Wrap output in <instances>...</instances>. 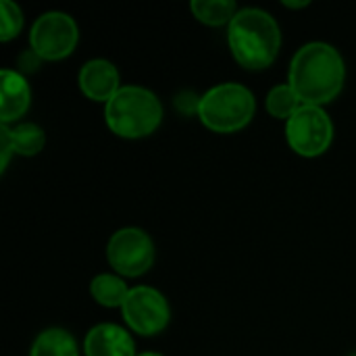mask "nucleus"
<instances>
[{
    "instance_id": "nucleus-9",
    "label": "nucleus",
    "mask_w": 356,
    "mask_h": 356,
    "mask_svg": "<svg viewBox=\"0 0 356 356\" xmlns=\"http://www.w3.org/2000/svg\"><path fill=\"white\" fill-rule=\"evenodd\" d=\"M77 86L86 98L106 104L121 90V75L115 63L106 58H90L77 73Z\"/></svg>"
},
{
    "instance_id": "nucleus-19",
    "label": "nucleus",
    "mask_w": 356,
    "mask_h": 356,
    "mask_svg": "<svg viewBox=\"0 0 356 356\" xmlns=\"http://www.w3.org/2000/svg\"><path fill=\"white\" fill-rule=\"evenodd\" d=\"M282 4H284L286 8H305V6H309L311 2H309V0H300V2H292V0H284Z\"/></svg>"
},
{
    "instance_id": "nucleus-11",
    "label": "nucleus",
    "mask_w": 356,
    "mask_h": 356,
    "mask_svg": "<svg viewBox=\"0 0 356 356\" xmlns=\"http://www.w3.org/2000/svg\"><path fill=\"white\" fill-rule=\"evenodd\" d=\"M31 106V88L19 69H2L0 73V121L10 125L19 121Z\"/></svg>"
},
{
    "instance_id": "nucleus-15",
    "label": "nucleus",
    "mask_w": 356,
    "mask_h": 356,
    "mask_svg": "<svg viewBox=\"0 0 356 356\" xmlns=\"http://www.w3.org/2000/svg\"><path fill=\"white\" fill-rule=\"evenodd\" d=\"M190 10L200 23L219 27L232 23L238 13V6L234 0H194L190 4Z\"/></svg>"
},
{
    "instance_id": "nucleus-18",
    "label": "nucleus",
    "mask_w": 356,
    "mask_h": 356,
    "mask_svg": "<svg viewBox=\"0 0 356 356\" xmlns=\"http://www.w3.org/2000/svg\"><path fill=\"white\" fill-rule=\"evenodd\" d=\"M10 156H15L13 144H10L6 125H0V173L6 171V167H8V163H10Z\"/></svg>"
},
{
    "instance_id": "nucleus-8",
    "label": "nucleus",
    "mask_w": 356,
    "mask_h": 356,
    "mask_svg": "<svg viewBox=\"0 0 356 356\" xmlns=\"http://www.w3.org/2000/svg\"><path fill=\"white\" fill-rule=\"evenodd\" d=\"M123 321L129 332L140 336H159L171 321V307L163 292L150 286H136L129 290L127 300L121 307Z\"/></svg>"
},
{
    "instance_id": "nucleus-14",
    "label": "nucleus",
    "mask_w": 356,
    "mask_h": 356,
    "mask_svg": "<svg viewBox=\"0 0 356 356\" xmlns=\"http://www.w3.org/2000/svg\"><path fill=\"white\" fill-rule=\"evenodd\" d=\"M10 144L15 154L19 156H35L44 150L46 144V134L40 125L35 123H17L15 127L6 125Z\"/></svg>"
},
{
    "instance_id": "nucleus-5",
    "label": "nucleus",
    "mask_w": 356,
    "mask_h": 356,
    "mask_svg": "<svg viewBox=\"0 0 356 356\" xmlns=\"http://www.w3.org/2000/svg\"><path fill=\"white\" fill-rule=\"evenodd\" d=\"M334 121L323 106L302 104L286 121V140L290 148L305 159L325 154L334 142Z\"/></svg>"
},
{
    "instance_id": "nucleus-3",
    "label": "nucleus",
    "mask_w": 356,
    "mask_h": 356,
    "mask_svg": "<svg viewBox=\"0 0 356 356\" xmlns=\"http://www.w3.org/2000/svg\"><path fill=\"white\" fill-rule=\"evenodd\" d=\"M104 121L119 138H148L163 123V104L159 96L144 86H121L104 104Z\"/></svg>"
},
{
    "instance_id": "nucleus-4",
    "label": "nucleus",
    "mask_w": 356,
    "mask_h": 356,
    "mask_svg": "<svg viewBox=\"0 0 356 356\" xmlns=\"http://www.w3.org/2000/svg\"><path fill=\"white\" fill-rule=\"evenodd\" d=\"M254 111L257 100L250 88L238 81H223L200 96L196 115L211 131L236 134L252 121Z\"/></svg>"
},
{
    "instance_id": "nucleus-2",
    "label": "nucleus",
    "mask_w": 356,
    "mask_h": 356,
    "mask_svg": "<svg viewBox=\"0 0 356 356\" xmlns=\"http://www.w3.org/2000/svg\"><path fill=\"white\" fill-rule=\"evenodd\" d=\"M227 44L240 67L263 71L275 63L282 50V27L271 13L246 6L227 25Z\"/></svg>"
},
{
    "instance_id": "nucleus-21",
    "label": "nucleus",
    "mask_w": 356,
    "mask_h": 356,
    "mask_svg": "<svg viewBox=\"0 0 356 356\" xmlns=\"http://www.w3.org/2000/svg\"><path fill=\"white\" fill-rule=\"evenodd\" d=\"M355 356H356V355H355Z\"/></svg>"
},
{
    "instance_id": "nucleus-16",
    "label": "nucleus",
    "mask_w": 356,
    "mask_h": 356,
    "mask_svg": "<svg viewBox=\"0 0 356 356\" xmlns=\"http://www.w3.org/2000/svg\"><path fill=\"white\" fill-rule=\"evenodd\" d=\"M300 106H302V100L298 98V94L294 92L290 83H277L267 92L265 108L273 119L288 121Z\"/></svg>"
},
{
    "instance_id": "nucleus-12",
    "label": "nucleus",
    "mask_w": 356,
    "mask_h": 356,
    "mask_svg": "<svg viewBox=\"0 0 356 356\" xmlns=\"http://www.w3.org/2000/svg\"><path fill=\"white\" fill-rule=\"evenodd\" d=\"M29 356H79V346L71 332L63 327H48L35 336Z\"/></svg>"
},
{
    "instance_id": "nucleus-17",
    "label": "nucleus",
    "mask_w": 356,
    "mask_h": 356,
    "mask_svg": "<svg viewBox=\"0 0 356 356\" xmlns=\"http://www.w3.org/2000/svg\"><path fill=\"white\" fill-rule=\"evenodd\" d=\"M2 8V19H0V40L2 42H10L13 38H17L23 29V10L19 4H15L13 0H2L0 4Z\"/></svg>"
},
{
    "instance_id": "nucleus-1",
    "label": "nucleus",
    "mask_w": 356,
    "mask_h": 356,
    "mask_svg": "<svg viewBox=\"0 0 356 356\" xmlns=\"http://www.w3.org/2000/svg\"><path fill=\"white\" fill-rule=\"evenodd\" d=\"M344 81L346 63L340 50L327 42H309L300 46L290 60L288 83L302 104H330L340 96Z\"/></svg>"
},
{
    "instance_id": "nucleus-7",
    "label": "nucleus",
    "mask_w": 356,
    "mask_h": 356,
    "mask_svg": "<svg viewBox=\"0 0 356 356\" xmlns=\"http://www.w3.org/2000/svg\"><path fill=\"white\" fill-rule=\"evenodd\" d=\"M154 242L140 227L117 229L106 244V259L113 271L121 277H140L154 265Z\"/></svg>"
},
{
    "instance_id": "nucleus-20",
    "label": "nucleus",
    "mask_w": 356,
    "mask_h": 356,
    "mask_svg": "<svg viewBox=\"0 0 356 356\" xmlns=\"http://www.w3.org/2000/svg\"><path fill=\"white\" fill-rule=\"evenodd\" d=\"M136 356H163V355H159V353H138Z\"/></svg>"
},
{
    "instance_id": "nucleus-10",
    "label": "nucleus",
    "mask_w": 356,
    "mask_h": 356,
    "mask_svg": "<svg viewBox=\"0 0 356 356\" xmlns=\"http://www.w3.org/2000/svg\"><path fill=\"white\" fill-rule=\"evenodd\" d=\"M86 356H136V342L129 330L117 323H98L83 338Z\"/></svg>"
},
{
    "instance_id": "nucleus-13",
    "label": "nucleus",
    "mask_w": 356,
    "mask_h": 356,
    "mask_svg": "<svg viewBox=\"0 0 356 356\" xmlns=\"http://www.w3.org/2000/svg\"><path fill=\"white\" fill-rule=\"evenodd\" d=\"M129 286L125 280L117 273H98L90 282V294L92 298L106 309H121L123 302L129 296Z\"/></svg>"
},
{
    "instance_id": "nucleus-6",
    "label": "nucleus",
    "mask_w": 356,
    "mask_h": 356,
    "mask_svg": "<svg viewBox=\"0 0 356 356\" xmlns=\"http://www.w3.org/2000/svg\"><path fill=\"white\" fill-rule=\"evenodd\" d=\"M79 42V27L69 13L46 10L29 29V46L42 60L67 58Z\"/></svg>"
}]
</instances>
